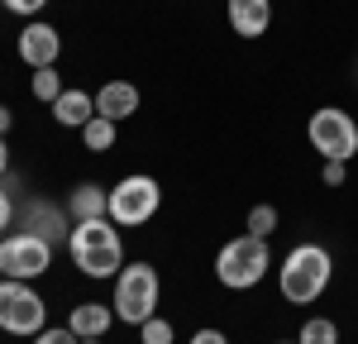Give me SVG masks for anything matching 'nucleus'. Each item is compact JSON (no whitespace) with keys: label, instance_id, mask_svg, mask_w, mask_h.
<instances>
[{"label":"nucleus","instance_id":"nucleus-13","mask_svg":"<svg viewBox=\"0 0 358 344\" xmlns=\"http://www.w3.org/2000/svg\"><path fill=\"white\" fill-rule=\"evenodd\" d=\"M67 215H72V225L77 220H101L106 210H110V192L106 187H96V182H77L72 192H67Z\"/></svg>","mask_w":358,"mask_h":344},{"label":"nucleus","instance_id":"nucleus-27","mask_svg":"<svg viewBox=\"0 0 358 344\" xmlns=\"http://www.w3.org/2000/svg\"><path fill=\"white\" fill-rule=\"evenodd\" d=\"M5 168H10V148H5V134H0V177H5Z\"/></svg>","mask_w":358,"mask_h":344},{"label":"nucleus","instance_id":"nucleus-14","mask_svg":"<svg viewBox=\"0 0 358 344\" xmlns=\"http://www.w3.org/2000/svg\"><path fill=\"white\" fill-rule=\"evenodd\" d=\"M138 110V86L134 82H106L96 91V115H106V120H129Z\"/></svg>","mask_w":358,"mask_h":344},{"label":"nucleus","instance_id":"nucleus-20","mask_svg":"<svg viewBox=\"0 0 358 344\" xmlns=\"http://www.w3.org/2000/svg\"><path fill=\"white\" fill-rule=\"evenodd\" d=\"M138 340H143V344H172V340H177V330H172L167 315H148V320L138 325Z\"/></svg>","mask_w":358,"mask_h":344},{"label":"nucleus","instance_id":"nucleus-4","mask_svg":"<svg viewBox=\"0 0 358 344\" xmlns=\"http://www.w3.org/2000/svg\"><path fill=\"white\" fill-rule=\"evenodd\" d=\"M268 268H273L268 239H253V234L229 239L220 254H215V278H220V287H229V292H248V287H258L263 278H268Z\"/></svg>","mask_w":358,"mask_h":344},{"label":"nucleus","instance_id":"nucleus-18","mask_svg":"<svg viewBox=\"0 0 358 344\" xmlns=\"http://www.w3.org/2000/svg\"><path fill=\"white\" fill-rule=\"evenodd\" d=\"M277 225H282V215H277L268 201H263V206H253V210L244 215V234H253V239H268Z\"/></svg>","mask_w":358,"mask_h":344},{"label":"nucleus","instance_id":"nucleus-2","mask_svg":"<svg viewBox=\"0 0 358 344\" xmlns=\"http://www.w3.org/2000/svg\"><path fill=\"white\" fill-rule=\"evenodd\" d=\"M334 278V258L325 244H296L292 254L282 258V273H277V287L292 306H310L330 292Z\"/></svg>","mask_w":358,"mask_h":344},{"label":"nucleus","instance_id":"nucleus-7","mask_svg":"<svg viewBox=\"0 0 358 344\" xmlns=\"http://www.w3.org/2000/svg\"><path fill=\"white\" fill-rule=\"evenodd\" d=\"M43 325H48L43 296L29 282H20V278H0V330L20 335V340H34Z\"/></svg>","mask_w":358,"mask_h":344},{"label":"nucleus","instance_id":"nucleus-6","mask_svg":"<svg viewBox=\"0 0 358 344\" xmlns=\"http://www.w3.org/2000/svg\"><path fill=\"white\" fill-rule=\"evenodd\" d=\"M306 139L325 163H349L358 153V120L339 106H320L306 124Z\"/></svg>","mask_w":358,"mask_h":344},{"label":"nucleus","instance_id":"nucleus-25","mask_svg":"<svg viewBox=\"0 0 358 344\" xmlns=\"http://www.w3.org/2000/svg\"><path fill=\"white\" fill-rule=\"evenodd\" d=\"M349 177V163H325V187H344Z\"/></svg>","mask_w":358,"mask_h":344},{"label":"nucleus","instance_id":"nucleus-26","mask_svg":"<svg viewBox=\"0 0 358 344\" xmlns=\"http://www.w3.org/2000/svg\"><path fill=\"white\" fill-rule=\"evenodd\" d=\"M15 129V115H10V106H0V134H10Z\"/></svg>","mask_w":358,"mask_h":344},{"label":"nucleus","instance_id":"nucleus-8","mask_svg":"<svg viewBox=\"0 0 358 344\" xmlns=\"http://www.w3.org/2000/svg\"><path fill=\"white\" fill-rule=\"evenodd\" d=\"M48 268H53V244L34 239L24 229H15V234L0 239V273H5V278L34 282V278H43Z\"/></svg>","mask_w":358,"mask_h":344},{"label":"nucleus","instance_id":"nucleus-15","mask_svg":"<svg viewBox=\"0 0 358 344\" xmlns=\"http://www.w3.org/2000/svg\"><path fill=\"white\" fill-rule=\"evenodd\" d=\"M91 115H96V96H91V91H62L53 101V120L67 124V129H82Z\"/></svg>","mask_w":358,"mask_h":344},{"label":"nucleus","instance_id":"nucleus-22","mask_svg":"<svg viewBox=\"0 0 358 344\" xmlns=\"http://www.w3.org/2000/svg\"><path fill=\"white\" fill-rule=\"evenodd\" d=\"M0 5H5L10 15H20V20H34V15H38L48 0H0Z\"/></svg>","mask_w":358,"mask_h":344},{"label":"nucleus","instance_id":"nucleus-9","mask_svg":"<svg viewBox=\"0 0 358 344\" xmlns=\"http://www.w3.org/2000/svg\"><path fill=\"white\" fill-rule=\"evenodd\" d=\"M15 229H24L34 239H43V244H67V234H72V215H67V206H53V201L34 196L24 201L20 210H15Z\"/></svg>","mask_w":358,"mask_h":344},{"label":"nucleus","instance_id":"nucleus-23","mask_svg":"<svg viewBox=\"0 0 358 344\" xmlns=\"http://www.w3.org/2000/svg\"><path fill=\"white\" fill-rule=\"evenodd\" d=\"M15 210H20V206L10 201V192H5V182H0V234H5V229L15 225Z\"/></svg>","mask_w":358,"mask_h":344},{"label":"nucleus","instance_id":"nucleus-19","mask_svg":"<svg viewBox=\"0 0 358 344\" xmlns=\"http://www.w3.org/2000/svg\"><path fill=\"white\" fill-rule=\"evenodd\" d=\"M29 91H34V101H48V106H53L67 86H62V77H57V67H38L34 82H29Z\"/></svg>","mask_w":358,"mask_h":344},{"label":"nucleus","instance_id":"nucleus-11","mask_svg":"<svg viewBox=\"0 0 358 344\" xmlns=\"http://www.w3.org/2000/svg\"><path fill=\"white\" fill-rule=\"evenodd\" d=\"M224 15H229V29L239 38H263L273 24V0H229Z\"/></svg>","mask_w":358,"mask_h":344},{"label":"nucleus","instance_id":"nucleus-28","mask_svg":"<svg viewBox=\"0 0 358 344\" xmlns=\"http://www.w3.org/2000/svg\"><path fill=\"white\" fill-rule=\"evenodd\" d=\"M77 344H106V340H77Z\"/></svg>","mask_w":358,"mask_h":344},{"label":"nucleus","instance_id":"nucleus-24","mask_svg":"<svg viewBox=\"0 0 358 344\" xmlns=\"http://www.w3.org/2000/svg\"><path fill=\"white\" fill-rule=\"evenodd\" d=\"M192 344H229V335H224V330H215V325H201V330L192 335Z\"/></svg>","mask_w":358,"mask_h":344},{"label":"nucleus","instance_id":"nucleus-16","mask_svg":"<svg viewBox=\"0 0 358 344\" xmlns=\"http://www.w3.org/2000/svg\"><path fill=\"white\" fill-rule=\"evenodd\" d=\"M82 143L91 148V153H110V148H115V120L91 115V120L82 124Z\"/></svg>","mask_w":358,"mask_h":344},{"label":"nucleus","instance_id":"nucleus-5","mask_svg":"<svg viewBox=\"0 0 358 344\" xmlns=\"http://www.w3.org/2000/svg\"><path fill=\"white\" fill-rule=\"evenodd\" d=\"M158 206H163V187H158V177H148V172H129V177H120L110 187V215L120 229H138L148 225L153 215H158Z\"/></svg>","mask_w":358,"mask_h":344},{"label":"nucleus","instance_id":"nucleus-1","mask_svg":"<svg viewBox=\"0 0 358 344\" xmlns=\"http://www.w3.org/2000/svg\"><path fill=\"white\" fill-rule=\"evenodd\" d=\"M67 254L77 263V273L101 282V278H115L124 268V244H120V225L110 215L101 220H77L72 234H67Z\"/></svg>","mask_w":358,"mask_h":344},{"label":"nucleus","instance_id":"nucleus-21","mask_svg":"<svg viewBox=\"0 0 358 344\" xmlns=\"http://www.w3.org/2000/svg\"><path fill=\"white\" fill-rule=\"evenodd\" d=\"M34 344H77V335H72L67 325H43V330L34 335Z\"/></svg>","mask_w":358,"mask_h":344},{"label":"nucleus","instance_id":"nucleus-29","mask_svg":"<svg viewBox=\"0 0 358 344\" xmlns=\"http://www.w3.org/2000/svg\"><path fill=\"white\" fill-rule=\"evenodd\" d=\"M277 344H296V340H277Z\"/></svg>","mask_w":358,"mask_h":344},{"label":"nucleus","instance_id":"nucleus-3","mask_svg":"<svg viewBox=\"0 0 358 344\" xmlns=\"http://www.w3.org/2000/svg\"><path fill=\"white\" fill-rule=\"evenodd\" d=\"M158 296H163V282H158V268L153 263H124L115 273V292H110L115 320L143 325L148 315H158Z\"/></svg>","mask_w":358,"mask_h":344},{"label":"nucleus","instance_id":"nucleus-10","mask_svg":"<svg viewBox=\"0 0 358 344\" xmlns=\"http://www.w3.org/2000/svg\"><path fill=\"white\" fill-rule=\"evenodd\" d=\"M20 57H24L34 72H38V67H57V57H62V34H57L48 20H29V24L20 29Z\"/></svg>","mask_w":358,"mask_h":344},{"label":"nucleus","instance_id":"nucleus-12","mask_svg":"<svg viewBox=\"0 0 358 344\" xmlns=\"http://www.w3.org/2000/svg\"><path fill=\"white\" fill-rule=\"evenodd\" d=\"M110 325H115V306H106V301H82V306H72V315H67V330L77 340H106Z\"/></svg>","mask_w":358,"mask_h":344},{"label":"nucleus","instance_id":"nucleus-17","mask_svg":"<svg viewBox=\"0 0 358 344\" xmlns=\"http://www.w3.org/2000/svg\"><path fill=\"white\" fill-rule=\"evenodd\" d=\"M296 344H339V325H334L330 315H310L296 330Z\"/></svg>","mask_w":358,"mask_h":344}]
</instances>
